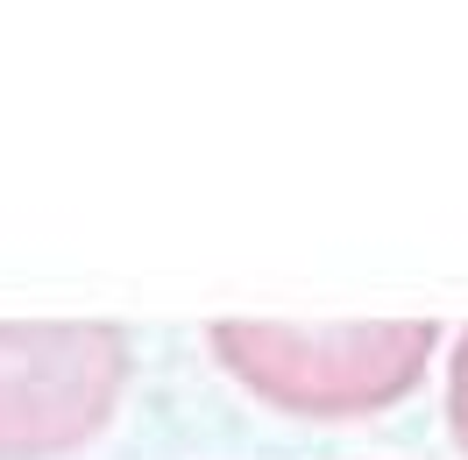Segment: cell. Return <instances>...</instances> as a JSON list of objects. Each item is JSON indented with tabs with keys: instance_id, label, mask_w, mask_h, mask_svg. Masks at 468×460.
I'll return each mask as SVG.
<instances>
[{
	"instance_id": "obj_1",
	"label": "cell",
	"mask_w": 468,
	"mask_h": 460,
	"mask_svg": "<svg viewBox=\"0 0 468 460\" xmlns=\"http://www.w3.org/2000/svg\"><path fill=\"white\" fill-rule=\"evenodd\" d=\"M206 354L270 411L369 418L426 382L440 354V319H213Z\"/></svg>"
},
{
	"instance_id": "obj_2",
	"label": "cell",
	"mask_w": 468,
	"mask_h": 460,
	"mask_svg": "<svg viewBox=\"0 0 468 460\" xmlns=\"http://www.w3.org/2000/svg\"><path fill=\"white\" fill-rule=\"evenodd\" d=\"M128 333L107 319H0V460H64L114 425Z\"/></svg>"
},
{
	"instance_id": "obj_3",
	"label": "cell",
	"mask_w": 468,
	"mask_h": 460,
	"mask_svg": "<svg viewBox=\"0 0 468 460\" xmlns=\"http://www.w3.org/2000/svg\"><path fill=\"white\" fill-rule=\"evenodd\" d=\"M447 432H454V446L468 454V326L447 347Z\"/></svg>"
}]
</instances>
